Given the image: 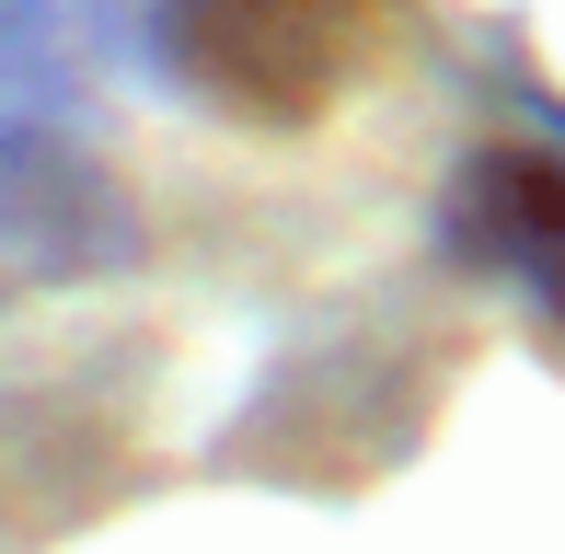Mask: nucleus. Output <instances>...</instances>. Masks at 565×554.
Instances as JSON below:
<instances>
[{"instance_id": "obj_1", "label": "nucleus", "mask_w": 565, "mask_h": 554, "mask_svg": "<svg viewBox=\"0 0 565 554\" xmlns=\"http://www.w3.org/2000/svg\"><path fill=\"white\" fill-rule=\"evenodd\" d=\"M116 0H0V277L70 289L139 255L116 173Z\"/></svg>"}, {"instance_id": "obj_2", "label": "nucleus", "mask_w": 565, "mask_h": 554, "mask_svg": "<svg viewBox=\"0 0 565 554\" xmlns=\"http://www.w3.org/2000/svg\"><path fill=\"white\" fill-rule=\"evenodd\" d=\"M381 0H150V58L220 128H323L370 70Z\"/></svg>"}, {"instance_id": "obj_3", "label": "nucleus", "mask_w": 565, "mask_h": 554, "mask_svg": "<svg viewBox=\"0 0 565 554\" xmlns=\"http://www.w3.org/2000/svg\"><path fill=\"white\" fill-rule=\"evenodd\" d=\"M450 232H461V255L484 277H508V289L531 300V323L565 335V128L554 116H531V128L484 139L473 162H461Z\"/></svg>"}]
</instances>
